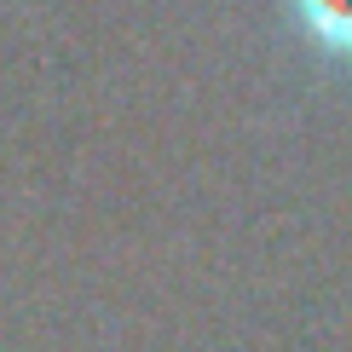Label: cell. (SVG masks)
Returning <instances> with one entry per match:
<instances>
[{
    "label": "cell",
    "mask_w": 352,
    "mask_h": 352,
    "mask_svg": "<svg viewBox=\"0 0 352 352\" xmlns=\"http://www.w3.org/2000/svg\"><path fill=\"white\" fill-rule=\"evenodd\" d=\"M300 18L324 47L352 52V0H300Z\"/></svg>",
    "instance_id": "1"
}]
</instances>
